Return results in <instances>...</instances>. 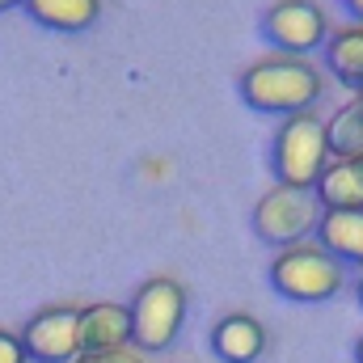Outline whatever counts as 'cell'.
<instances>
[{"mask_svg": "<svg viewBox=\"0 0 363 363\" xmlns=\"http://www.w3.org/2000/svg\"><path fill=\"white\" fill-rule=\"evenodd\" d=\"M237 93L258 114H287V118H296V114H308V106L321 101L325 81H321V72L308 60L274 55V60L254 64L237 81Z\"/></svg>", "mask_w": 363, "mask_h": 363, "instance_id": "1", "label": "cell"}, {"mask_svg": "<svg viewBox=\"0 0 363 363\" xmlns=\"http://www.w3.org/2000/svg\"><path fill=\"white\" fill-rule=\"evenodd\" d=\"M271 169L279 186L296 190H317L321 174L330 169V144H325V123L313 114H296L279 127L271 144Z\"/></svg>", "mask_w": 363, "mask_h": 363, "instance_id": "2", "label": "cell"}, {"mask_svg": "<svg viewBox=\"0 0 363 363\" xmlns=\"http://www.w3.org/2000/svg\"><path fill=\"white\" fill-rule=\"evenodd\" d=\"M342 283H347L342 262L330 258L321 245H291L271 262V287L296 304H321L338 296Z\"/></svg>", "mask_w": 363, "mask_h": 363, "instance_id": "3", "label": "cell"}, {"mask_svg": "<svg viewBox=\"0 0 363 363\" xmlns=\"http://www.w3.org/2000/svg\"><path fill=\"white\" fill-rule=\"evenodd\" d=\"M186 321V287L178 279H148L131 300V342L140 351L174 347Z\"/></svg>", "mask_w": 363, "mask_h": 363, "instance_id": "4", "label": "cell"}, {"mask_svg": "<svg viewBox=\"0 0 363 363\" xmlns=\"http://www.w3.org/2000/svg\"><path fill=\"white\" fill-rule=\"evenodd\" d=\"M321 203L317 190H296V186H274L254 207V233L267 245H300L304 233L321 224Z\"/></svg>", "mask_w": 363, "mask_h": 363, "instance_id": "5", "label": "cell"}, {"mask_svg": "<svg viewBox=\"0 0 363 363\" xmlns=\"http://www.w3.org/2000/svg\"><path fill=\"white\" fill-rule=\"evenodd\" d=\"M262 34L283 55L304 60V51L325 43L330 26H325V13H321L317 0H274L267 9V17H262Z\"/></svg>", "mask_w": 363, "mask_h": 363, "instance_id": "6", "label": "cell"}, {"mask_svg": "<svg viewBox=\"0 0 363 363\" xmlns=\"http://www.w3.org/2000/svg\"><path fill=\"white\" fill-rule=\"evenodd\" d=\"M26 347V359L34 363H72L81 359V308H43L30 317V325L17 334Z\"/></svg>", "mask_w": 363, "mask_h": 363, "instance_id": "7", "label": "cell"}, {"mask_svg": "<svg viewBox=\"0 0 363 363\" xmlns=\"http://www.w3.org/2000/svg\"><path fill=\"white\" fill-rule=\"evenodd\" d=\"M123 347H131V308L110 300L81 308V355H106Z\"/></svg>", "mask_w": 363, "mask_h": 363, "instance_id": "8", "label": "cell"}, {"mask_svg": "<svg viewBox=\"0 0 363 363\" xmlns=\"http://www.w3.org/2000/svg\"><path fill=\"white\" fill-rule=\"evenodd\" d=\"M211 351L224 363H254L267 351V330H262L258 317L233 313V317H224V321L211 330Z\"/></svg>", "mask_w": 363, "mask_h": 363, "instance_id": "9", "label": "cell"}, {"mask_svg": "<svg viewBox=\"0 0 363 363\" xmlns=\"http://www.w3.org/2000/svg\"><path fill=\"white\" fill-rule=\"evenodd\" d=\"M321 250L342 267H363V211H325L317 224Z\"/></svg>", "mask_w": 363, "mask_h": 363, "instance_id": "10", "label": "cell"}, {"mask_svg": "<svg viewBox=\"0 0 363 363\" xmlns=\"http://www.w3.org/2000/svg\"><path fill=\"white\" fill-rule=\"evenodd\" d=\"M321 211H363V161H334L317 182Z\"/></svg>", "mask_w": 363, "mask_h": 363, "instance_id": "11", "label": "cell"}, {"mask_svg": "<svg viewBox=\"0 0 363 363\" xmlns=\"http://www.w3.org/2000/svg\"><path fill=\"white\" fill-rule=\"evenodd\" d=\"M38 26L60 30V34H81L89 30L101 13V0H26L21 4Z\"/></svg>", "mask_w": 363, "mask_h": 363, "instance_id": "12", "label": "cell"}, {"mask_svg": "<svg viewBox=\"0 0 363 363\" xmlns=\"http://www.w3.org/2000/svg\"><path fill=\"white\" fill-rule=\"evenodd\" d=\"M325 60H330L334 81L363 97V26L338 30V34L325 43Z\"/></svg>", "mask_w": 363, "mask_h": 363, "instance_id": "13", "label": "cell"}, {"mask_svg": "<svg viewBox=\"0 0 363 363\" xmlns=\"http://www.w3.org/2000/svg\"><path fill=\"white\" fill-rule=\"evenodd\" d=\"M330 161H363V101H351L325 127Z\"/></svg>", "mask_w": 363, "mask_h": 363, "instance_id": "14", "label": "cell"}, {"mask_svg": "<svg viewBox=\"0 0 363 363\" xmlns=\"http://www.w3.org/2000/svg\"><path fill=\"white\" fill-rule=\"evenodd\" d=\"M0 363H30V359H26L21 338H17V334H9V330H0Z\"/></svg>", "mask_w": 363, "mask_h": 363, "instance_id": "15", "label": "cell"}, {"mask_svg": "<svg viewBox=\"0 0 363 363\" xmlns=\"http://www.w3.org/2000/svg\"><path fill=\"white\" fill-rule=\"evenodd\" d=\"M77 363H148L140 351H131V347H123V351H106V355H81Z\"/></svg>", "mask_w": 363, "mask_h": 363, "instance_id": "16", "label": "cell"}, {"mask_svg": "<svg viewBox=\"0 0 363 363\" xmlns=\"http://www.w3.org/2000/svg\"><path fill=\"white\" fill-rule=\"evenodd\" d=\"M342 4H347V13H351V17L363 26V0H342Z\"/></svg>", "mask_w": 363, "mask_h": 363, "instance_id": "17", "label": "cell"}, {"mask_svg": "<svg viewBox=\"0 0 363 363\" xmlns=\"http://www.w3.org/2000/svg\"><path fill=\"white\" fill-rule=\"evenodd\" d=\"M17 4H26V0H0V13H9V9H17Z\"/></svg>", "mask_w": 363, "mask_h": 363, "instance_id": "18", "label": "cell"}, {"mask_svg": "<svg viewBox=\"0 0 363 363\" xmlns=\"http://www.w3.org/2000/svg\"><path fill=\"white\" fill-rule=\"evenodd\" d=\"M355 359H359V363H363V338H359V347H355Z\"/></svg>", "mask_w": 363, "mask_h": 363, "instance_id": "19", "label": "cell"}, {"mask_svg": "<svg viewBox=\"0 0 363 363\" xmlns=\"http://www.w3.org/2000/svg\"><path fill=\"white\" fill-rule=\"evenodd\" d=\"M359 304H363V279H359Z\"/></svg>", "mask_w": 363, "mask_h": 363, "instance_id": "20", "label": "cell"}, {"mask_svg": "<svg viewBox=\"0 0 363 363\" xmlns=\"http://www.w3.org/2000/svg\"><path fill=\"white\" fill-rule=\"evenodd\" d=\"M359 101H363V97H359Z\"/></svg>", "mask_w": 363, "mask_h": 363, "instance_id": "21", "label": "cell"}]
</instances>
